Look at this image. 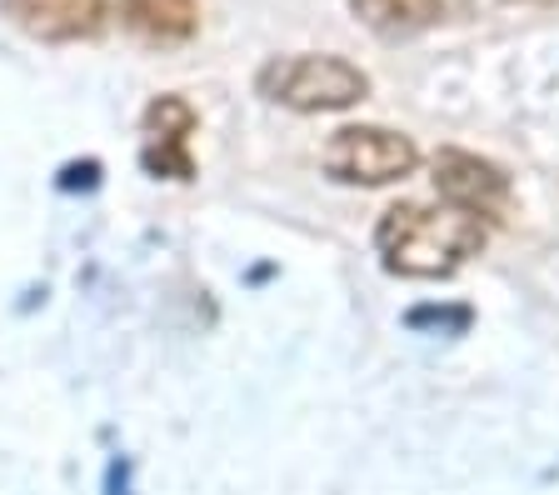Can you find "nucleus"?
Instances as JSON below:
<instances>
[{"mask_svg": "<svg viewBox=\"0 0 559 495\" xmlns=\"http://www.w3.org/2000/svg\"><path fill=\"white\" fill-rule=\"evenodd\" d=\"M255 91L285 110L320 116V110L360 106L365 95H370V75L345 56H314V50H300V56L265 60L255 75Z\"/></svg>", "mask_w": 559, "mask_h": 495, "instance_id": "f03ea898", "label": "nucleus"}, {"mask_svg": "<svg viewBox=\"0 0 559 495\" xmlns=\"http://www.w3.org/2000/svg\"><path fill=\"white\" fill-rule=\"evenodd\" d=\"M489 240L485 221L465 215L454 205H425L400 201L380 215L374 225V250H380L384 271L415 275V281H440L454 275L469 256H479Z\"/></svg>", "mask_w": 559, "mask_h": 495, "instance_id": "f257e3e1", "label": "nucleus"}, {"mask_svg": "<svg viewBox=\"0 0 559 495\" xmlns=\"http://www.w3.org/2000/svg\"><path fill=\"white\" fill-rule=\"evenodd\" d=\"M320 165L340 186H390L405 180L419 165V151L409 135L384 126H340L320 151Z\"/></svg>", "mask_w": 559, "mask_h": 495, "instance_id": "7ed1b4c3", "label": "nucleus"}, {"mask_svg": "<svg viewBox=\"0 0 559 495\" xmlns=\"http://www.w3.org/2000/svg\"><path fill=\"white\" fill-rule=\"evenodd\" d=\"M120 21L151 46H180L200 31V0H120Z\"/></svg>", "mask_w": 559, "mask_h": 495, "instance_id": "0eeeda50", "label": "nucleus"}, {"mask_svg": "<svg viewBox=\"0 0 559 495\" xmlns=\"http://www.w3.org/2000/svg\"><path fill=\"white\" fill-rule=\"evenodd\" d=\"M190 130H195V106L180 95H155L145 106V170L165 180H190Z\"/></svg>", "mask_w": 559, "mask_h": 495, "instance_id": "39448f33", "label": "nucleus"}, {"mask_svg": "<svg viewBox=\"0 0 559 495\" xmlns=\"http://www.w3.org/2000/svg\"><path fill=\"white\" fill-rule=\"evenodd\" d=\"M0 15L35 40H91L105 25V0H0Z\"/></svg>", "mask_w": 559, "mask_h": 495, "instance_id": "423d86ee", "label": "nucleus"}, {"mask_svg": "<svg viewBox=\"0 0 559 495\" xmlns=\"http://www.w3.org/2000/svg\"><path fill=\"white\" fill-rule=\"evenodd\" d=\"M355 21L380 36H415L444 15V0H349Z\"/></svg>", "mask_w": 559, "mask_h": 495, "instance_id": "6e6552de", "label": "nucleus"}, {"mask_svg": "<svg viewBox=\"0 0 559 495\" xmlns=\"http://www.w3.org/2000/svg\"><path fill=\"white\" fill-rule=\"evenodd\" d=\"M435 190H440L444 205H454V211H465V215H479L485 225L500 221L514 196L510 176H504L500 165L475 151H454V145H444V151L435 155Z\"/></svg>", "mask_w": 559, "mask_h": 495, "instance_id": "20e7f679", "label": "nucleus"}]
</instances>
